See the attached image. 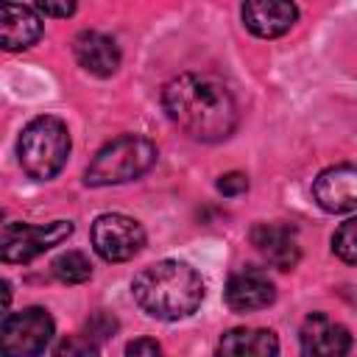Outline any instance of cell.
<instances>
[{"label": "cell", "mask_w": 357, "mask_h": 357, "mask_svg": "<svg viewBox=\"0 0 357 357\" xmlns=\"http://www.w3.org/2000/svg\"><path fill=\"white\" fill-rule=\"evenodd\" d=\"M296 17H298V8L284 0H248L243 6V22L259 39H273L287 33Z\"/></svg>", "instance_id": "cell-12"}, {"label": "cell", "mask_w": 357, "mask_h": 357, "mask_svg": "<svg viewBox=\"0 0 357 357\" xmlns=\"http://www.w3.org/2000/svg\"><path fill=\"white\" fill-rule=\"evenodd\" d=\"M73 53H75L78 64L98 78H109L120 67V47L114 45L112 36H106L100 31H81L73 39Z\"/></svg>", "instance_id": "cell-13"}, {"label": "cell", "mask_w": 357, "mask_h": 357, "mask_svg": "<svg viewBox=\"0 0 357 357\" xmlns=\"http://www.w3.org/2000/svg\"><path fill=\"white\" fill-rule=\"evenodd\" d=\"M218 190H220L223 195H229V198H231V195H240V192L248 190V176L231 170V173H226V176L218 178Z\"/></svg>", "instance_id": "cell-19"}, {"label": "cell", "mask_w": 357, "mask_h": 357, "mask_svg": "<svg viewBox=\"0 0 357 357\" xmlns=\"http://www.w3.org/2000/svg\"><path fill=\"white\" fill-rule=\"evenodd\" d=\"M42 36V20L33 8L6 3L0 20V42L6 50H28Z\"/></svg>", "instance_id": "cell-14"}, {"label": "cell", "mask_w": 357, "mask_h": 357, "mask_svg": "<svg viewBox=\"0 0 357 357\" xmlns=\"http://www.w3.org/2000/svg\"><path fill=\"white\" fill-rule=\"evenodd\" d=\"M36 11H42L45 17H70L75 11V3H53V0H39L36 3Z\"/></svg>", "instance_id": "cell-21"}, {"label": "cell", "mask_w": 357, "mask_h": 357, "mask_svg": "<svg viewBox=\"0 0 357 357\" xmlns=\"http://www.w3.org/2000/svg\"><path fill=\"white\" fill-rule=\"evenodd\" d=\"M92 245L106 262H126L145 245L142 226L120 212H106L92 223Z\"/></svg>", "instance_id": "cell-7"}, {"label": "cell", "mask_w": 357, "mask_h": 357, "mask_svg": "<svg viewBox=\"0 0 357 357\" xmlns=\"http://www.w3.org/2000/svg\"><path fill=\"white\" fill-rule=\"evenodd\" d=\"M126 357H165L162 346L151 337H137L126 346Z\"/></svg>", "instance_id": "cell-20"}, {"label": "cell", "mask_w": 357, "mask_h": 357, "mask_svg": "<svg viewBox=\"0 0 357 357\" xmlns=\"http://www.w3.org/2000/svg\"><path fill=\"white\" fill-rule=\"evenodd\" d=\"M134 301L142 312L159 321H181L204 301L201 273L178 259H162L142 268L131 282Z\"/></svg>", "instance_id": "cell-2"}, {"label": "cell", "mask_w": 357, "mask_h": 357, "mask_svg": "<svg viewBox=\"0 0 357 357\" xmlns=\"http://www.w3.org/2000/svg\"><path fill=\"white\" fill-rule=\"evenodd\" d=\"M53 357H98V346H95V340H89V337L67 335V337H61V340L56 343Z\"/></svg>", "instance_id": "cell-18"}, {"label": "cell", "mask_w": 357, "mask_h": 357, "mask_svg": "<svg viewBox=\"0 0 357 357\" xmlns=\"http://www.w3.org/2000/svg\"><path fill=\"white\" fill-rule=\"evenodd\" d=\"M332 251L343 262L357 265V218H349L346 223H340V229L332 234Z\"/></svg>", "instance_id": "cell-17"}, {"label": "cell", "mask_w": 357, "mask_h": 357, "mask_svg": "<svg viewBox=\"0 0 357 357\" xmlns=\"http://www.w3.org/2000/svg\"><path fill=\"white\" fill-rule=\"evenodd\" d=\"M298 343H301V357H349L351 351L349 329L324 312H312L304 318Z\"/></svg>", "instance_id": "cell-8"}, {"label": "cell", "mask_w": 357, "mask_h": 357, "mask_svg": "<svg viewBox=\"0 0 357 357\" xmlns=\"http://www.w3.org/2000/svg\"><path fill=\"white\" fill-rule=\"evenodd\" d=\"M312 195L324 212L340 215L357 209V165H332L312 181Z\"/></svg>", "instance_id": "cell-9"}, {"label": "cell", "mask_w": 357, "mask_h": 357, "mask_svg": "<svg viewBox=\"0 0 357 357\" xmlns=\"http://www.w3.org/2000/svg\"><path fill=\"white\" fill-rule=\"evenodd\" d=\"M279 340L271 329L237 326L229 329L218 343V357H276Z\"/></svg>", "instance_id": "cell-15"}, {"label": "cell", "mask_w": 357, "mask_h": 357, "mask_svg": "<svg viewBox=\"0 0 357 357\" xmlns=\"http://www.w3.org/2000/svg\"><path fill=\"white\" fill-rule=\"evenodd\" d=\"M73 234V220L50 223H6L3 226V259L6 262H31L47 248L64 243Z\"/></svg>", "instance_id": "cell-6"}, {"label": "cell", "mask_w": 357, "mask_h": 357, "mask_svg": "<svg viewBox=\"0 0 357 357\" xmlns=\"http://www.w3.org/2000/svg\"><path fill=\"white\" fill-rule=\"evenodd\" d=\"M251 243L279 271H290V268L298 265L301 245H298L296 229H290V226H282V223H257L251 229Z\"/></svg>", "instance_id": "cell-11"}, {"label": "cell", "mask_w": 357, "mask_h": 357, "mask_svg": "<svg viewBox=\"0 0 357 357\" xmlns=\"http://www.w3.org/2000/svg\"><path fill=\"white\" fill-rule=\"evenodd\" d=\"M17 156H20V167L36 181H47L59 176L70 156L67 126L53 114L33 117L20 134Z\"/></svg>", "instance_id": "cell-4"}, {"label": "cell", "mask_w": 357, "mask_h": 357, "mask_svg": "<svg viewBox=\"0 0 357 357\" xmlns=\"http://www.w3.org/2000/svg\"><path fill=\"white\" fill-rule=\"evenodd\" d=\"M276 287L262 268H240L226 282V304L234 312H254L273 304Z\"/></svg>", "instance_id": "cell-10"}, {"label": "cell", "mask_w": 357, "mask_h": 357, "mask_svg": "<svg viewBox=\"0 0 357 357\" xmlns=\"http://www.w3.org/2000/svg\"><path fill=\"white\" fill-rule=\"evenodd\" d=\"M167 117L198 142H223L234 134L240 112L231 89L206 73H181L162 89Z\"/></svg>", "instance_id": "cell-1"}, {"label": "cell", "mask_w": 357, "mask_h": 357, "mask_svg": "<svg viewBox=\"0 0 357 357\" xmlns=\"http://www.w3.org/2000/svg\"><path fill=\"white\" fill-rule=\"evenodd\" d=\"M53 337V318L42 307L8 312L0 329L3 357H39Z\"/></svg>", "instance_id": "cell-5"}, {"label": "cell", "mask_w": 357, "mask_h": 357, "mask_svg": "<svg viewBox=\"0 0 357 357\" xmlns=\"http://www.w3.org/2000/svg\"><path fill=\"white\" fill-rule=\"evenodd\" d=\"M156 145L142 134H120L112 142H106L95 159L89 162L84 181L89 187H109V184H126L139 176H145L156 165Z\"/></svg>", "instance_id": "cell-3"}, {"label": "cell", "mask_w": 357, "mask_h": 357, "mask_svg": "<svg viewBox=\"0 0 357 357\" xmlns=\"http://www.w3.org/2000/svg\"><path fill=\"white\" fill-rule=\"evenodd\" d=\"M50 268H53V276L59 282H64V284H81V282H86L92 276V265L86 259V254H81V251L59 254Z\"/></svg>", "instance_id": "cell-16"}]
</instances>
